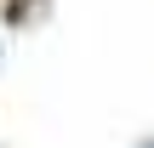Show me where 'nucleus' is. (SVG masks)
Instances as JSON below:
<instances>
[{
    "instance_id": "f257e3e1",
    "label": "nucleus",
    "mask_w": 154,
    "mask_h": 148,
    "mask_svg": "<svg viewBox=\"0 0 154 148\" xmlns=\"http://www.w3.org/2000/svg\"><path fill=\"white\" fill-rule=\"evenodd\" d=\"M40 11H46V0H6V23H11V29H23V23L40 17Z\"/></svg>"
},
{
    "instance_id": "f03ea898",
    "label": "nucleus",
    "mask_w": 154,
    "mask_h": 148,
    "mask_svg": "<svg viewBox=\"0 0 154 148\" xmlns=\"http://www.w3.org/2000/svg\"><path fill=\"white\" fill-rule=\"evenodd\" d=\"M143 148H154V143H143Z\"/></svg>"
}]
</instances>
